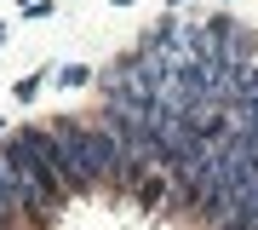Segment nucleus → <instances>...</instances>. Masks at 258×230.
Wrapping results in <instances>:
<instances>
[{
    "instance_id": "nucleus-1",
    "label": "nucleus",
    "mask_w": 258,
    "mask_h": 230,
    "mask_svg": "<svg viewBox=\"0 0 258 230\" xmlns=\"http://www.w3.org/2000/svg\"><path fill=\"white\" fill-rule=\"evenodd\" d=\"M40 81H46V69H35V75H23V81H18V98H35V92H40Z\"/></svg>"
},
{
    "instance_id": "nucleus-2",
    "label": "nucleus",
    "mask_w": 258,
    "mask_h": 230,
    "mask_svg": "<svg viewBox=\"0 0 258 230\" xmlns=\"http://www.w3.org/2000/svg\"><path fill=\"white\" fill-rule=\"evenodd\" d=\"M57 81H63V86H86V69H81V64H69L63 75H57Z\"/></svg>"
}]
</instances>
